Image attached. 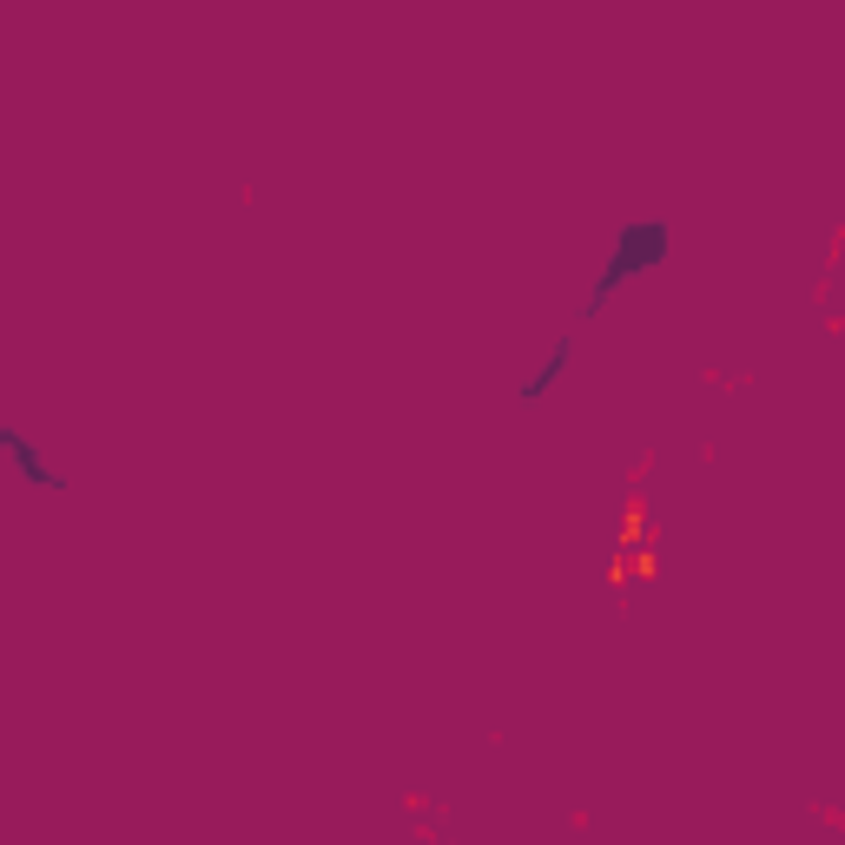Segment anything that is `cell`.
<instances>
[{
  "mask_svg": "<svg viewBox=\"0 0 845 845\" xmlns=\"http://www.w3.org/2000/svg\"><path fill=\"white\" fill-rule=\"evenodd\" d=\"M667 258H673V218H660V212H634V218H621L615 238H608V251H602V265H595V285H588V298L575 304V330H588V324H595V317L628 291V285L654 278Z\"/></svg>",
  "mask_w": 845,
  "mask_h": 845,
  "instance_id": "1",
  "label": "cell"
},
{
  "mask_svg": "<svg viewBox=\"0 0 845 845\" xmlns=\"http://www.w3.org/2000/svg\"><path fill=\"white\" fill-rule=\"evenodd\" d=\"M0 463H8V469H14V476L34 489V495H60V489H66L60 463H53V456H47V450H40L27 430H21V422H14L8 409H0Z\"/></svg>",
  "mask_w": 845,
  "mask_h": 845,
  "instance_id": "2",
  "label": "cell"
},
{
  "mask_svg": "<svg viewBox=\"0 0 845 845\" xmlns=\"http://www.w3.org/2000/svg\"><path fill=\"white\" fill-rule=\"evenodd\" d=\"M575 351H581V330L568 324V330L555 337V344L542 351V364L516 383V409H529V416H535V409H548V403H555V390H562V383H568V370H575Z\"/></svg>",
  "mask_w": 845,
  "mask_h": 845,
  "instance_id": "3",
  "label": "cell"
}]
</instances>
